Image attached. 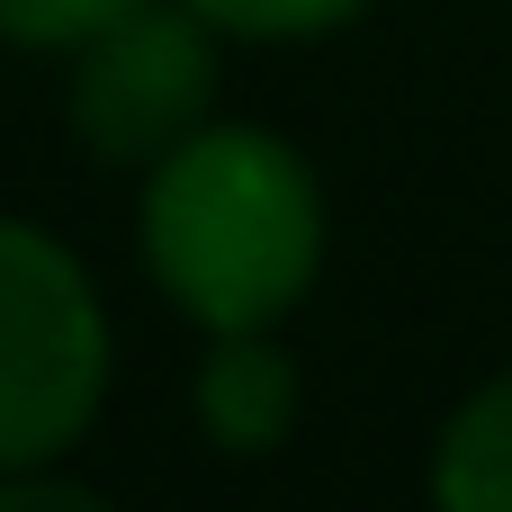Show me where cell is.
<instances>
[{
	"mask_svg": "<svg viewBox=\"0 0 512 512\" xmlns=\"http://www.w3.org/2000/svg\"><path fill=\"white\" fill-rule=\"evenodd\" d=\"M117 378V324L90 279V261L0 207V477L72 459L108 405Z\"/></svg>",
	"mask_w": 512,
	"mask_h": 512,
	"instance_id": "obj_2",
	"label": "cell"
},
{
	"mask_svg": "<svg viewBox=\"0 0 512 512\" xmlns=\"http://www.w3.org/2000/svg\"><path fill=\"white\" fill-rule=\"evenodd\" d=\"M333 207L315 162L252 117H207L135 189V252L171 315L198 333L288 324L324 279Z\"/></svg>",
	"mask_w": 512,
	"mask_h": 512,
	"instance_id": "obj_1",
	"label": "cell"
},
{
	"mask_svg": "<svg viewBox=\"0 0 512 512\" xmlns=\"http://www.w3.org/2000/svg\"><path fill=\"white\" fill-rule=\"evenodd\" d=\"M0 512H126V504L99 495V486H81L63 459H45V468H9L0 477Z\"/></svg>",
	"mask_w": 512,
	"mask_h": 512,
	"instance_id": "obj_8",
	"label": "cell"
},
{
	"mask_svg": "<svg viewBox=\"0 0 512 512\" xmlns=\"http://www.w3.org/2000/svg\"><path fill=\"white\" fill-rule=\"evenodd\" d=\"M63 126L90 162L108 171H153L180 135H198L216 117V81H225V36L189 9V0H144L117 27H99L90 45L63 54Z\"/></svg>",
	"mask_w": 512,
	"mask_h": 512,
	"instance_id": "obj_3",
	"label": "cell"
},
{
	"mask_svg": "<svg viewBox=\"0 0 512 512\" xmlns=\"http://www.w3.org/2000/svg\"><path fill=\"white\" fill-rule=\"evenodd\" d=\"M126 9H144V0H0V45H18V54H72L99 27H117Z\"/></svg>",
	"mask_w": 512,
	"mask_h": 512,
	"instance_id": "obj_7",
	"label": "cell"
},
{
	"mask_svg": "<svg viewBox=\"0 0 512 512\" xmlns=\"http://www.w3.org/2000/svg\"><path fill=\"white\" fill-rule=\"evenodd\" d=\"M225 45H315V36H342L360 27L378 0H189Z\"/></svg>",
	"mask_w": 512,
	"mask_h": 512,
	"instance_id": "obj_6",
	"label": "cell"
},
{
	"mask_svg": "<svg viewBox=\"0 0 512 512\" xmlns=\"http://www.w3.org/2000/svg\"><path fill=\"white\" fill-rule=\"evenodd\" d=\"M432 512H512V369L477 378L432 441Z\"/></svg>",
	"mask_w": 512,
	"mask_h": 512,
	"instance_id": "obj_5",
	"label": "cell"
},
{
	"mask_svg": "<svg viewBox=\"0 0 512 512\" xmlns=\"http://www.w3.org/2000/svg\"><path fill=\"white\" fill-rule=\"evenodd\" d=\"M297 351L279 342V324H252V333H207L198 369H189V423L207 450L225 459H270L288 432H297Z\"/></svg>",
	"mask_w": 512,
	"mask_h": 512,
	"instance_id": "obj_4",
	"label": "cell"
}]
</instances>
